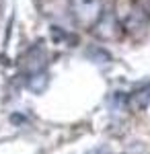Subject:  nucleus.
I'll use <instances>...</instances> for the list:
<instances>
[{
	"mask_svg": "<svg viewBox=\"0 0 150 154\" xmlns=\"http://www.w3.org/2000/svg\"><path fill=\"white\" fill-rule=\"evenodd\" d=\"M115 21L117 27L134 37H140L146 33L150 23V17L146 8L138 0H117L115 2Z\"/></svg>",
	"mask_w": 150,
	"mask_h": 154,
	"instance_id": "f257e3e1",
	"label": "nucleus"
},
{
	"mask_svg": "<svg viewBox=\"0 0 150 154\" xmlns=\"http://www.w3.org/2000/svg\"><path fill=\"white\" fill-rule=\"evenodd\" d=\"M72 8H74L76 19L84 27H92L95 23H99L101 17H103L101 0H72Z\"/></svg>",
	"mask_w": 150,
	"mask_h": 154,
	"instance_id": "f03ea898",
	"label": "nucleus"
}]
</instances>
